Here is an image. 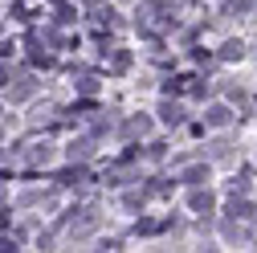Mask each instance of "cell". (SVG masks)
<instances>
[{"instance_id":"11","label":"cell","mask_w":257,"mask_h":253,"mask_svg":"<svg viewBox=\"0 0 257 253\" xmlns=\"http://www.w3.org/2000/svg\"><path fill=\"white\" fill-rule=\"evenodd\" d=\"M49 155H53L49 143H33V151H29V164H49Z\"/></svg>"},{"instance_id":"6","label":"cell","mask_w":257,"mask_h":253,"mask_svg":"<svg viewBox=\"0 0 257 253\" xmlns=\"http://www.w3.org/2000/svg\"><path fill=\"white\" fill-rule=\"evenodd\" d=\"M106 70H110L114 78H118V74H126V70H131V53H126V49H114V53H110V66H106Z\"/></svg>"},{"instance_id":"13","label":"cell","mask_w":257,"mask_h":253,"mask_svg":"<svg viewBox=\"0 0 257 253\" xmlns=\"http://www.w3.org/2000/svg\"><path fill=\"white\" fill-rule=\"evenodd\" d=\"M220 57H224V61H241V57H245V49H241V41H229V45L220 49Z\"/></svg>"},{"instance_id":"14","label":"cell","mask_w":257,"mask_h":253,"mask_svg":"<svg viewBox=\"0 0 257 253\" xmlns=\"http://www.w3.org/2000/svg\"><path fill=\"white\" fill-rule=\"evenodd\" d=\"M78 90H82V94H94V90H98V78H94V74H82V78H78Z\"/></svg>"},{"instance_id":"8","label":"cell","mask_w":257,"mask_h":253,"mask_svg":"<svg viewBox=\"0 0 257 253\" xmlns=\"http://www.w3.org/2000/svg\"><path fill=\"white\" fill-rule=\"evenodd\" d=\"M90 155H94V139H78V143H70V160H90Z\"/></svg>"},{"instance_id":"16","label":"cell","mask_w":257,"mask_h":253,"mask_svg":"<svg viewBox=\"0 0 257 253\" xmlns=\"http://www.w3.org/2000/svg\"><path fill=\"white\" fill-rule=\"evenodd\" d=\"M233 192H241V196L249 192V176H241V180H233Z\"/></svg>"},{"instance_id":"10","label":"cell","mask_w":257,"mask_h":253,"mask_svg":"<svg viewBox=\"0 0 257 253\" xmlns=\"http://www.w3.org/2000/svg\"><path fill=\"white\" fill-rule=\"evenodd\" d=\"M220 233H224V241H249V233L237 225V220L229 216V220H224V225H220Z\"/></svg>"},{"instance_id":"12","label":"cell","mask_w":257,"mask_h":253,"mask_svg":"<svg viewBox=\"0 0 257 253\" xmlns=\"http://www.w3.org/2000/svg\"><path fill=\"white\" fill-rule=\"evenodd\" d=\"M94 225H98V212H86V216H82V220H78V225H74V229H70V233H74V237H86V233H90V229H94Z\"/></svg>"},{"instance_id":"5","label":"cell","mask_w":257,"mask_h":253,"mask_svg":"<svg viewBox=\"0 0 257 253\" xmlns=\"http://www.w3.org/2000/svg\"><path fill=\"white\" fill-rule=\"evenodd\" d=\"M253 212H257L253 200H245V196L233 192V200H229V216H233V220H253Z\"/></svg>"},{"instance_id":"7","label":"cell","mask_w":257,"mask_h":253,"mask_svg":"<svg viewBox=\"0 0 257 253\" xmlns=\"http://www.w3.org/2000/svg\"><path fill=\"white\" fill-rule=\"evenodd\" d=\"M147 131H151V118H131V122L122 126V135H126V139H143Z\"/></svg>"},{"instance_id":"1","label":"cell","mask_w":257,"mask_h":253,"mask_svg":"<svg viewBox=\"0 0 257 253\" xmlns=\"http://www.w3.org/2000/svg\"><path fill=\"white\" fill-rule=\"evenodd\" d=\"M188 208L196 212V216H208V212L216 208V196L208 192V184H196V188L188 192Z\"/></svg>"},{"instance_id":"9","label":"cell","mask_w":257,"mask_h":253,"mask_svg":"<svg viewBox=\"0 0 257 253\" xmlns=\"http://www.w3.org/2000/svg\"><path fill=\"white\" fill-rule=\"evenodd\" d=\"M29 94H33V78H21V82L9 90V102H25Z\"/></svg>"},{"instance_id":"4","label":"cell","mask_w":257,"mask_h":253,"mask_svg":"<svg viewBox=\"0 0 257 253\" xmlns=\"http://www.w3.org/2000/svg\"><path fill=\"white\" fill-rule=\"evenodd\" d=\"M208 176H212V168H208V164H192V168H184V172H180V180H184L188 188L208 184Z\"/></svg>"},{"instance_id":"15","label":"cell","mask_w":257,"mask_h":253,"mask_svg":"<svg viewBox=\"0 0 257 253\" xmlns=\"http://www.w3.org/2000/svg\"><path fill=\"white\" fill-rule=\"evenodd\" d=\"M122 204L126 208H143V192H122Z\"/></svg>"},{"instance_id":"3","label":"cell","mask_w":257,"mask_h":253,"mask_svg":"<svg viewBox=\"0 0 257 253\" xmlns=\"http://www.w3.org/2000/svg\"><path fill=\"white\" fill-rule=\"evenodd\" d=\"M204 122H208V126H229V122H233V106L212 102V106L204 110Z\"/></svg>"},{"instance_id":"2","label":"cell","mask_w":257,"mask_h":253,"mask_svg":"<svg viewBox=\"0 0 257 253\" xmlns=\"http://www.w3.org/2000/svg\"><path fill=\"white\" fill-rule=\"evenodd\" d=\"M155 114H159V122H164V126H180V122H184V106H180V102H172V94L155 106Z\"/></svg>"}]
</instances>
